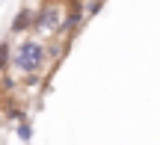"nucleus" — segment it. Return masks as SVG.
<instances>
[{"label": "nucleus", "mask_w": 160, "mask_h": 145, "mask_svg": "<svg viewBox=\"0 0 160 145\" xmlns=\"http://www.w3.org/2000/svg\"><path fill=\"white\" fill-rule=\"evenodd\" d=\"M9 65L18 71V74H39L42 68L48 65V47L42 45V41H21L18 47H12L9 51Z\"/></svg>", "instance_id": "obj_1"}, {"label": "nucleus", "mask_w": 160, "mask_h": 145, "mask_svg": "<svg viewBox=\"0 0 160 145\" xmlns=\"http://www.w3.org/2000/svg\"><path fill=\"white\" fill-rule=\"evenodd\" d=\"M30 21H33V9L24 6V9L12 18V33H24V30H30Z\"/></svg>", "instance_id": "obj_3"}, {"label": "nucleus", "mask_w": 160, "mask_h": 145, "mask_svg": "<svg viewBox=\"0 0 160 145\" xmlns=\"http://www.w3.org/2000/svg\"><path fill=\"white\" fill-rule=\"evenodd\" d=\"M18 136H21L24 142H30L33 139V128H30V124H18Z\"/></svg>", "instance_id": "obj_6"}, {"label": "nucleus", "mask_w": 160, "mask_h": 145, "mask_svg": "<svg viewBox=\"0 0 160 145\" xmlns=\"http://www.w3.org/2000/svg\"><path fill=\"white\" fill-rule=\"evenodd\" d=\"M9 51H12V47L6 45V41H0V71L9 65Z\"/></svg>", "instance_id": "obj_4"}, {"label": "nucleus", "mask_w": 160, "mask_h": 145, "mask_svg": "<svg viewBox=\"0 0 160 145\" xmlns=\"http://www.w3.org/2000/svg\"><path fill=\"white\" fill-rule=\"evenodd\" d=\"M59 21H62V9L57 3H45L39 12H33L30 27L39 33H59Z\"/></svg>", "instance_id": "obj_2"}, {"label": "nucleus", "mask_w": 160, "mask_h": 145, "mask_svg": "<svg viewBox=\"0 0 160 145\" xmlns=\"http://www.w3.org/2000/svg\"><path fill=\"white\" fill-rule=\"evenodd\" d=\"M101 6H104V0H92V3H86V9H83V15H98V9H101Z\"/></svg>", "instance_id": "obj_5"}]
</instances>
